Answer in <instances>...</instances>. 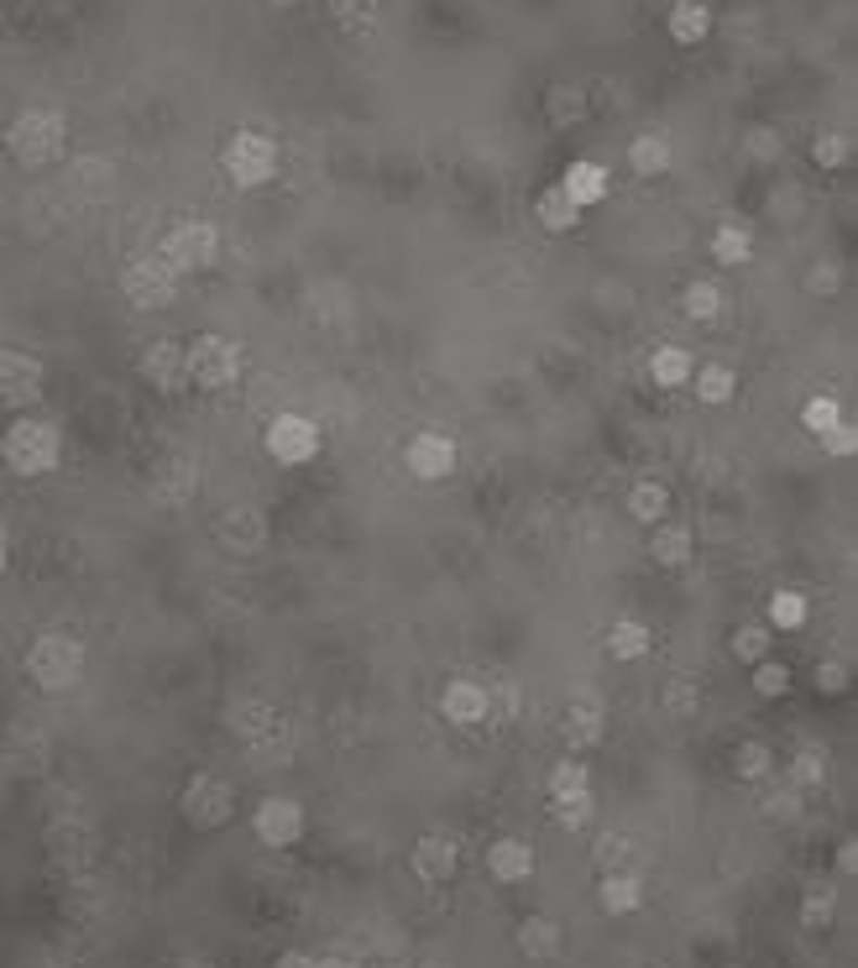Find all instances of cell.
<instances>
[{
  "label": "cell",
  "instance_id": "816d5d0a",
  "mask_svg": "<svg viewBox=\"0 0 858 968\" xmlns=\"http://www.w3.org/2000/svg\"><path fill=\"white\" fill-rule=\"evenodd\" d=\"M806 921L822 927V921H828V901H811V906H806Z\"/></svg>",
  "mask_w": 858,
  "mask_h": 968
},
{
  "label": "cell",
  "instance_id": "6da1fadb",
  "mask_svg": "<svg viewBox=\"0 0 858 968\" xmlns=\"http://www.w3.org/2000/svg\"><path fill=\"white\" fill-rule=\"evenodd\" d=\"M59 456H63V441L48 419H16V424H11V435H5V461H11V471L42 476V471L59 467Z\"/></svg>",
  "mask_w": 858,
  "mask_h": 968
},
{
  "label": "cell",
  "instance_id": "60d3db41",
  "mask_svg": "<svg viewBox=\"0 0 858 968\" xmlns=\"http://www.w3.org/2000/svg\"><path fill=\"white\" fill-rule=\"evenodd\" d=\"M811 152H817L822 168H843V163H848V137H843V131H822Z\"/></svg>",
  "mask_w": 858,
  "mask_h": 968
},
{
  "label": "cell",
  "instance_id": "f1b7e54d",
  "mask_svg": "<svg viewBox=\"0 0 858 968\" xmlns=\"http://www.w3.org/2000/svg\"><path fill=\"white\" fill-rule=\"evenodd\" d=\"M733 387H739V378H733L728 361H707V367L696 372V398H702V404H728Z\"/></svg>",
  "mask_w": 858,
  "mask_h": 968
},
{
  "label": "cell",
  "instance_id": "6f0895ef",
  "mask_svg": "<svg viewBox=\"0 0 858 968\" xmlns=\"http://www.w3.org/2000/svg\"><path fill=\"white\" fill-rule=\"evenodd\" d=\"M424 968H445V964H424Z\"/></svg>",
  "mask_w": 858,
  "mask_h": 968
},
{
  "label": "cell",
  "instance_id": "7c38bea8",
  "mask_svg": "<svg viewBox=\"0 0 858 968\" xmlns=\"http://www.w3.org/2000/svg\"><path fill=\"white\" fill-rule=\"evenodd\" d=\"M200 493V467L194 456H163L157 471H152V498L163 508H183V502Z\"/></svg>",
  "mask_w": 858,
  "mask_h": 968
},
{
  "label": "cell",
  "instance_id": "ac0fdd59",
  "mask_svg": "<svg viewBox=\"0 0 858 968\" xmlns=\"http://www.w3.org/2000/svg\"><path fill=\"white\" fill-rule=\"evenodd\" d=\"M565 738L576 743V749H587L602 738V702L592 697H576V702L565 706Z\"/></svg>",
  "mask_w": 858,
  "mask_h": 968
},
{
  "label": "cell",
  "instance_id": "8d00e7d4",
  "mask_svg": "<svg viewBox=\"0 0 858 968\" xmlns=\"http://www.w3.org/2000/svg\"><path fill=\"white\" fill-rule=\"evenodd\" d=\"M754 691H759V697H785V691H791V671L774 665V660H759V665H754Z\"/></svg>",
  "mask_w": 858,
  "mask_h": 968
},
{
  "label": "cell",
  "instance_id": "d6a6232c",
  "mask_svg": "<svg viewBox=\"0 0 858 968\" xmlns=\"http://www.w3.org/2000/svg\"><path fill=\"white\" fill-rule=\"evenodd\" d=\"M414 864H419V875H430V880H445L450 869H456V849L445 843V838H424L414 849Z\"/></svg>",
  "mask_w": 858,
  "mask_h": 968
},
{
  "label": "cell",
  "instance_id": "83f0119b",
  "mask_svg": "<svg viewBox=\"0 0 858 968\" xmlns=\"http://www.w3.org/2000/svg\"><path fill=\"white\" fill-rule=\"evenodd\" d=\"M650 556L659 560V565H686V560H691V528H686V524H665V528H654Z\"/></svg>",
  "mask_w": 858,
  "mask_h": 968
},
{
  "label": "cell",
  "instance_id": "c3c4849f",
  "mask_svg": "<svg viewBox=\"0 0 858 968\" xmlns=\"http://www.w3.org/2000/svg\"><path fill=\"white\" fill-rule=\"evenodd\" d=\"M665 706L670 712H696V686L691 680H670L665 686Z\"/></svg>",
  "mask_w": 858,
  "mask_h": 968
},
{
  "label": "cell",
  "instance_id": "7402d4cb",
  "mask_svg": "<svg viewBox=\"0 0 858 968\" xmlns=\"http://www.w3.org/2000/svg\"><path fill=\"white\" fill-rule=\"evenodd\" d=\"M681 309H686V320L712 324L717 315H722V289H717V283H707V278H696V283H686Z\"/></svg>",
  "mask_w": 858,
  "mask_h": 968
},
{
  "label": "cell",
  "instance_id": "484cf974",
  "mask_svg": "<svg viewBox=\"0 0 858 968\" xmlns=\"http://www.w3.org/2000/svg\"><path fill=\"white\" fill-rule=\"evenodd\" d=\"M628 513H633L639 524H659V519L670 513V493H665V482H639V487L628 493Z\"/></svg>",
  "mask_w": 858,
  "mask_h": 968
},
{
  "label": "cell",
  "instance_id": "74e56055",
  "mask_svg": "<svg viewBox=\"0 0 858 968\" xmlns=\"http://www.w3.org/2000/svg\"><path fill=\"white\" fill-rule=\"evenodd\" d=\"M555 817H561L565 827H581V821L592 817V795L587 791H561L555 795Z\"/></svg>",
  "mask_w": 858,
  "mask_h": 968
},
{
  "label": "cell",
  "instance_id": "ba28073f",
  "mask_svg": "<svg viewBox=\"0 0 858 968\" xmlns=\"http://www.w3.org/2000/svg\"><path fill=\"white\" fill-rule=\"evenodd\" d=\"M120 294L131 298L137 309H168L178 294V272L163 257H148V263H131L120 272Z\"/></svg>",
  "mask_w": 858,
  "mask_h": 968
},
{
  "label": "cell",
  "instance_id": "9f6ffc18",
  "mask_svg": "<svg viewBox=\"0 0 858 968\" xmlns=\"http://www.w3.org/2000/svg\"><path fill=\"white\" fill-rule=\"evenodd\" d=\"M272 5H298V0H272Z\"/></svg>",
  "mask_w": 858,
  "mask_h": 968
},
{
  "label": "cell",
  "instance_id": "b9f144b4",
  "mask_svg": "<svg viewBox=\"0 0 858 968\" xmlns=\"http://www.w3.org/2000/svg\"><path fill=\"white\" fill-rule=\"evenodd\" d=\"M739 775L743 780H765V775H770V749H765V743H743L739 749Z\"/></svg>",
  "mask_w": 858,
  "mask_h": 968
},
{
  "label": "cell",
  "instance_id": "1f68e13d",
  "mask_svg": "<svg viewBox=\"0 0 858 968\" xmlns=\"http://www.w3.org/2000/svg\"><path fill=\"white\" fill-rule=\"evenodd\" d=\"M545 105H550V120H555V126H576V120L587 116V94L576 85H555L545 94Z\"/></svg>",
  "mask_w": 858,
  "mask_h": 968
},
{
  "label": "cell",
  "instance_id": "5bb4252c",
  "mask_svg": "<svg viewBox=\"0 0 858 968\" xmlns=\"http://www.w3.org/2000/svg\"><path fill=\"white\" fill-rule=\"evenodd\" d=\"M183 817L194 821V827H220V821L231 817V791H226L220 780L200 775V780L183 791Z\"/></svg>",
  "mask_w": 858,
  "mask_h": 968
},
{
  "label": "cell",
  "instance_id": "603a6c76",
  "mask_svg": "<svg viewBox=\"0 0 858 968\" xmlns=\"http://www.w3.org/2000/svg\"><path fill=\"white\" fill-rule=\"evenodd\" d=\"M712 257L722 267H743L754 257V235L743 231V226H717L712 231Z\"/></svg>",
  "mask_w": 858,
  "mask_h": 968
},
{
  "label": "cell",
  "instance_id": "4316f807",
  "mask_svg": "<svg viewBox=\"0 0 858 968\" xmlns=\"http://www.w3.org/2000/svg\"><path fill=\"white\" fill-rule=\"evenodd\" d=\"M644 649H650V628H644V623L618 617V623L607 628V654H613V660H639Z\"/></svg>",
  "mask_w": 858,
  "mask_h": 968
},
{
  "label": "cell",
  "instance_id": "f6af8a7d",
  "mask_svg": "<svg viewBox=\"0 0 858 968\" xmlns=\"http://www.w3.org/2000/svg\"><path fill=\"white\" fill-rule=\"evenodd\" d=\"M848 680H854V671H848L843 660H822V665H817V686H822L828 697H837V691H848Z\"/></svg>",
  "mask_w": 858,
  "mask_h": 968
},
{
  "label": "cell",
  "instance_id": "cb8c5ba5",
  "mask_svg": "<svg viewBox=\"0 0 858 968\" xmlns=\"http://www.w3.org/2000/svg\"><path fill=\"white\" fill-rule=\"evenodd\" d=\"M691 352H681V346H659V352L650 356V378L659 382V387H681V382H691Z\"/></svg>",
  "mask_w": 858,
  "mask_h": 968
},
{
  "label": "cell",
  "instance_id": "bcb514c9",
  "mask_svg": "<svg viewBox=\"0 0 858 968\" xmlns=\"http://www.w3.org/2000/svg\"><path fill=\"white\" fill-rule=\"evenodd\" d=\"M822 769H828L822 749H801V754H796V780H801V786H817V780H822Z\"/></svg>",
  "mask_w": 858,
  "mask_h": 968
},
{
  "label": "cell",
  "instance_id": "9c48e42d",
  "mask_svg": "<svg viewBox=\"0 0 858 968\" xmlns=\"http://www.w3.org/2000/svg\"><path fill=\"white\" fill-rule=\"evenodd\" d=\"M404 467H409V476H419V482H445V476L456 471V441L424 430V435H414V441L404 445Z\"/></svg>",
  "mask_w": 858,
  "mask_h": 968
},
{
  "label": "cell",
  "instance_id": "836d02e7",
  "mask_svg": "<svg viewBox=\"0 0 858 968\" xmlns=\"http://www.w3.org/2000/svg\"><path fill=\"white\" fill-rule=\"evenodd\" d=\"M733 654H739L743 665H759L770 654V623H743L739 634H733Z\"/></svg>",
  "mask_w": 858,
  "mask_h": 968
},
{
  "label": "cell",
  "instance_id": "30bf717a",
  "mask_svg": "<svg viewBox=\"0 0 858 968\" xmlns=\"http://www.w3.org/2000/svg\"><path fill=\"white\" fill-rule=\"evenodd\" d=\"M0 398L11 409H31L42 398V361L27 352H5L0 356Z\"/></svg>",
  "mask_w": 858,
  "mask_h": 968
},
{
  "label": "cell",
  "instance_id": "11a10c76",
  "mask_svg": "<svg viewBox=\"0 0 858 968\" xmlns=\"http://www.w3.org/2000/svg\"><path fill=\"white\" fill-rule=\"evenodd\" d=\"M178 968H209V964H194V958H189V964H178Z\"/></svg>",
  "mask_w": 858,
  "mask_h": 968
},
{
  "label": "cell",
  "instance_id": "e575fe53",
  "mask_svg": "<svg viewBox=\"0 0 858 968\" xmlns=\"http://www.w3.org/2000/svg\"><path fill=\"white\" fill-rule=\"evenodd\" d=\"M806 623V597L801 591H774L770 597V628H801Z\"/></svg>",
  "mask_w": 858,
  "mask_h": 968
},
{
  "label": "cell",
  "instance_id": "44dd1931",
  "mask_svg": "<svg viewBox=\"0 0 858 968\" xmlns=\"http://www.w3.org/2000/svg\"><path fill=\"white\" fill-rule=\"evenodd\" d=\"M628 168H633L639 178L665 174V168H670V142H665V137H654V131L633 137V142H628Z\"/></svg>",
  "mask_w": 858,
  "mask_h": 968
},
{
  "label": "cell",
  "instance_id": "8fae6325",
  "mask_svg": "<svg viewBox=\"0 0 858 968\" xmlns=\"http://www.w3.org/2000/svg\"><path fill=\"white\" fill-rule=\"evenodd\" d=\"M137 372H142L157 393H178L183 382H194L189 378V352H183L178 341H152L148 352H142V361H137Z\"/></svg>",
  "mask_w": 858,
  "mask_h": 968
},
{
  "label": "cell",
  "instance_id": "9a60e30c",
  "mask_svg": "<svg viewBox=\"0 0 858 968\" xmlns=\"http://www.w3.org/2000/svg\"><path fill=\"white\" fill-rule=\"evenodd\" d=\"M257 832H262V843H294L298 832H304V812H298V801L289 795H267L262 806H257Z\"/></svg>",
  "mask_w": 858,
  "mask_h": 968
},
{
  "label": "cell",
  "instance_id": "f546056e",
  "mask_svg": "<svg viewBox=\"0 0 858 968\" xmlns=\"http://www.w3.org/2000/svg\"><path fill=\"white\" fill-rule=\"evenodd\" d=\"M330 16H335V27L367 37L377 27V0H330Z\"/></svg>",
  "mask_w": 858,
  "mask_h": 968
},
{
  "label": "cell",
  "instance_id": "4dcf8cb0",
  "mask_svg": "<svg viewBox=\"0 0 858 968\" xmlns=\"http://www.w3.org/2000/svg\"><path fill=\"white\" fill-rule=\"evenodd\" d=\"M518 947H524L529 958H550V953L561 947V927H555L550 916H534V921H524V932H518Z\"/></svg>",
  "mask_w": 858,
  "mask_h": 968
},
{
  "label": "cell",
  "instance_id": "f907efd6",
  "mask_svg": "<svg viewBox=\"0 0 858 968\" xmlns=\"http://www.w3.org/2000/svg\"><path fill=\"white\" fill-rule=\"evenodd\" d=\"M550 786H555V795L561 791H587V775H581V764H561Z\"/></svg>",
  "mask_w": 858,
  "mask_h": 968
},
{
  "label": "cell",
  "instance_id": "277c9868",
  "mask_svg": "<svg viewBox=\"0 0 858 968\" xmlns=\"http://www.w3.org/2000/svg\"><path fill=\"white\" fill-rule=\"evenodd\" d=\"M27 671L42 691H68V686L85 675V649L74 645V639H63V634H48V639L31 645Z\"/></svg>",
  "mask_w": 858,
  "mask_h": 968
},
{
  "label": "cell",
  "instance_id": "f5cc1de1",
  "mask_svg": "<svg viewBox=\"0 0 858 968\" xmlns=\"http://www.w3.org/2000/svg\"><path fill=\"white\" fill-rule=\"evenodd\" d=\"M278 968H320V964H309V958H298V953H289V958H278Z\"/></svg>",
  "mask_w": 858,
  "mask_h": 968
},
{
  "label": "cell",
  "instance_id": "d6986e66",
  "mask_svg": "<svg viewBox=\"0 0 858 968\" xmlns=\"http://www.w3.org/2000/svg\"><path fill=\"white\" fill-rule=\"evenodd\" d=\"M534 215H539V226L545 231H571L576 220H581V205L565 194L561 183H550L545 194H539V205H534Z\"/></svg>",
  "mask_w": 858,
  "mask_h": 968
},
{
  "label": "cell",
  "instance_id": "f35d334b",
  "mask_svg": "<svg viewBox=\"0 0 858 968\" xmlns=\"http://www.w3.org/2000/svg\"><path fill=\"white\" fill-rule=\"evenodd\" d=\"M743 148H748L754 163H774V157H780V131H770V126H754V131L743 137Z\"/></svg>",
  "mask_w": 858,
  "mask_h": 968
},
{
  "label": "cell",
  "instance_id": "2e32d148",
  "mask_svg": "<svg viewBox=\"0 0 858 968\" xmlns=\"http://www.w3.org/2000/svg\"><path fill=\"white\" fill-rule=\"evenodd\" d=\"M440 706H445V717H450L456 728H472V723L487 717V691H482L476 680H450V686H445V697H440Z\"/></svg>",
  "mask_w": 858,
  "mask_h": 968
},
{
  "label": "cell",
  "instance_id": "e0dca14e",
  "mask_svg": "<svg viewBox=\"0 0 858 968\" xmlns=\"http://www.w3.org/2000/svg\"><path fill=\"white\" fill-rule=\"evenodd\" d=\"M561 189L587 209V205H597V200H607V168H602V163H571L561 178Z\"/></svg>",
  "mask_w": 858,
  "mask_h": 968
},
{
  "label": "cell",
  "instance_id": "ab89813d",
  "mask_svg": "<svg viewBox=\"0 0 858 968\" xmlns=\"http://www.w3.org/2000/svg\"><path fill=\"white\" fill-rule=\"evenodd\" d=\"M801 419H806V430H811V435H822V430H832V424L843 419V409H837V398H811Z\"/></svg>",
  "mask_w": 858,
  "mask_h": 968
},
{
  "label": "cell",
  "instance_id": "7a4b0ae2",
  "mask_svg": "<svg viewBox=\"0 0 858 968\" xmlns=\"http://www.w3.org/2000/svg\"><path fill=\"white\" fill-rule=\"evenodd\" d=\"M63 137H68V126H63L59 111H22V116L11 120V152H16V163H27V168L53 163L63 152Z\"/></svg>",
  "mask_w": 858,
  "mask_h": 968
},
{
  "label": "cell",
  "instance_id": "ee69618b",
  "mask_svg": "<svg viewBox=\"0 0 858 968\" xmlns=\"http://www.w3.org/2000/svg\"><path fill=\"white\" fill-rule=\"evenodd\" d=\"M806 289L811 294H822V298H832L837 289H843V272H837V263H817L811 272H806Z\"/></svg>",
  "mask_w": 858,
  "mask_h": 968
},
{
  "label": "cell",
  "instance_id": "52a82bcc",
  "mask_svg": "<svg viewBox=\"0 0 858 968\" xmlns=\"http://www.w3.org/2000/svg\"><path fill=\"white\" fill-rule=\"evenodd\" d=\"M189 378L209 387V393H220V387H231L241 378V352L236 341H226V335H200L194 346H189Z\"/></svg>",
  "mask_w": 858,
  "mask_h": 968
},
{
  "label": "cell",
  "instance_id": "d4e9b609",
  "mask_svg": "<svg viewBox=\"0 0 858 968\" xmlns=\"http://www.w3.org/2000/svg\"><path fill=\"white\" fill-rule=\"evenodd\" d=\"M487 864H492V875H498V880L503 884H513V880H524V875H529L534 869V853H529V843H498V849L487 853Z\"/></svg>",
  "mask_w": 858,
  "mask_h": 968
},
{
  "label": "cell",
  "instance_id": "d590c367",
  "mask_svg": "<svg viewBox=\"0 0 858 968\" xmlns=\"http://www.w3.org/2000/svg\"><path fill=\"white\" fill-rule=\"evenodd\" d=\"M602 906L613 910V916L633 910V906H639V880H633V875H613V880H602Z\"/></svg>",
  "mask_w": 858,
  "mask_h": 968
},
{
  "label": "cell",
  "instance_id": "681fc988",
  "mask_svg": "<svg viewBox=\"0 0 858 968\" xmlns=\"http://www.w3.org/2000/svg\"><path fill=\"white\" fill-rule=\"evenodd\" d=\"M597 858H602V864H633V849H628V843H623V838H602V843H597Z\"/></svg>",
  "mask_w": 858,
  "mask_h": 968
},
{
  "label": "cell",
  "instance_id": "4fadbf2b",
  "mask_svg": "<svg viewBox=\"0 0 858 968\" xmlns=\"http://www.w3.org/2000/svg\"><path fill=\"white\" fill-rule=\"evenodd\" d=\"M215 534H220L231 550H241V556L262 550V539H267L262 508H252V502H236V508H226V513L215 519Z\"/></svg>",
  "mask_w": 858,
  "mask_h": 968
},
{
  "label": "cell",
  "instance_id": "db71d44e",
  "mask_svg": "<svg viewBox=\"0 0 858 968\" xmlns=\"http://www.w3.org/2000/svg\"><path fill=\"white\" fill-rule=\"evenodd\" d=\"M320 968H351V964H341V958H325V964H320Z\"/></svg>",
  "mask_w": 858,
  "mask_h": 968
},
{
  "label": "cell",
  "instance_id": "ffe728a7",
  "mask_svg": "<svg viewBox=\"0 0 858 968\" xmlns=\"http://www.w3.org/2000/svg\"><path fill=\"white\" fill-rule=\"evenodd\" d=\"M707 31H712L707 0H676V5H670V37H676V42H702Z\"/></svg>",
  "mask_w": 858,
  "mask_h": 968
},
{
  "label": "cell",
  "instance_id": "3957f363",
  "mask_svg": "<svg viewBox=\"0 0 858 968\" xmlns=\"http://www.w3.org/2000/svg\"><path fill=\"white\" fill-rule=\"evenodd\" d=\"M220 163H226L231 183H241V189H262L267 178L278 174V142L262 137V131H236V137L226 142V152H220Z\"/></svg>",
  "mask_w": 858,
  "mask_h": 968
},
{
  "label": "cell",
  "instance_id": "5b68a950",
  "mask_svg": "<svg viewBox=\"0 0 858 968\" xmlns=\"http://www.w3.org/2000/svg\"><path fill=\"white\" fill-rule=\"evenodd\" d=\"M157 257L174 267V272H200V267H209L220 257V235H215V226H205V220H178L174 231L163 235V252H157Z\"/></svg>",
  "mask_w": 858,
  "mask_h": 968
},
{
  "label": "cell",
  "instance_id": "7dc6e473",
  "mask_svg": "<svg viewBox=\"0 0 858 968\" xmlns=\"http://www.w3.org/2000/svg\"><path fill=\"white\" fill-rule=\"evenodd\" d=\"M11 749H16V769H37V764H42V743H37V734H16L11 738Z\"/></svg>",
  "mask_w": 858,
  "mask_h": 968
},
{
  "label": "cell",
  "instance_id": "8992f818",
  "mask_svg": "<svg viewBox=\"0 0 858 968\" xmlns=\"http://www.w3.org/2000/svg\"><path fill=\"white\" fill-rule=\"evenodd\" d=\"M267 456H272L278 467H304V461H315V456H320V424L304 419V413H278V419L267 424Z\"/></svg>",
  "mask_w": 858,
  "mask_h": 968
},
{
  "label": "cell",
  "instance_id": "7bdbcfd3",
  "mask_svg": "<svg viewBox=\"0 0 858 968\" xmlns=\"http://www.w3.org/2000/svg\"><path fill=\"white\" fill-rule=\"evenodd\" d=\"M822 450H828V456H854V450H858V430L837 419L832 430H822Z\"/></svg>",
  "mask_w": 858,
  "mask_h": 968
}]
</instances>
